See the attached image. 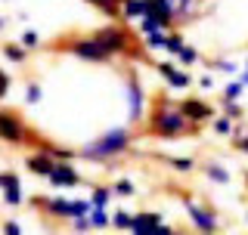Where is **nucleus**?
I'll use <instances>...</instances> for the list:
<instances>
[{
    "label": "nucleus",
    "mask_w": 248,
    "mask_h": 235,
    "mask_svg": "<svg viewBox=\"0 0 248 235\" xmlns=\"http://www.w3.org/2000/svg\"><path fill=\"white\" fill-rule=\"evenodd\" d=\"M186 108H189V115H192V118H205V115H208V108L202 105V103H189Z\"/></svg>",
    "instance_id": "f257e3e1"
}]
</instances>
